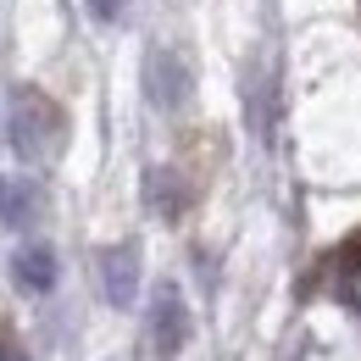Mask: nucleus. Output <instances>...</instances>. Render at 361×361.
I'll use <instances>...</instances> for the list:
<instances>
[{"instance_id":"obj_1","label":"nucleus","mask_w":361,"mask_h":361,"mask_svg":"<svg viewBox=\"0 0 361 361\" xmlns=\"http://www.w3.org/2000/svg\"><path fill=\"white\" fill-rule=\"evenodd\" d=\"M6 139H11V150H17L23 161L45 167V161H56V156H61L67 117H61V106H56L45 90L17 84V90H11V100H6Z\"/></svg>"},{"instance_id":"obj_2","label":"nucleus","mask_w":361,"mask_h":361,"mask_svg":"<svg viewBox=\"0 0 361 361\" xmlns=\"http://www.w3.org/2000/svg\"><path fill=\"white\" fill-rule=\"evenodd\" d=\"M150 345H156V356L173 361L189 345V306H183L178 283H161L156 289V306H150Z\"/></svg>"},{"instance_id":"obj_3","label":"nucleus","mask_w":361,"mask_h":361,"mask_svg":"<svg viewBox=\"0 0 361 361\" xmlns=\"http://www.w3.org/2000/svg\"><path fill=\"white\" fill-rule=\"evenodd\" d=\"M145 94L161 111H183V100H189V67H183L178 50H150V61H145Z\"/></svg>"},{"instance_id":"obj_4","label":"nucleus","mask_w":361,"mask_h":361,"mask_svg":"<svg viewBox=\"0 0 361 361\" xmlns=\"http://www.w3.org/2000/svg\"><path fill=\"white\" fill-rule=\"evenodd\" d=\"M100 289L111 306H134L139 300V245H111L100 256Z\"/></svg>"},{"instance_id":"obj_5","label":"nucleus","mask_w":361,"mask_h":361,"mask_svg":"<svg viewBox=\"0 0 361 361\" xmlns=\"http://www.w3.org/2000/svg\"><path fill=\"white\" fill-rule=\"evenodd\" d=\"M39 212H45V195L34 178H0V223L6 228L23 233L28 223H39Z\"/></svg>"},{"instance_id":"obj_6","label":"nucleus","mask_w":361,"mask_h":361,"mask_svg":"<svg viewBox=\"0 0 361 361\" xmlns=\"http://www.w3.org/2000/svg\"><path fill=\"white\" fill-rule=\"evenodd\" d=\"M11 272H17V283H23L28 295H50V289H56V250H50V245H23V250L11 256Z\"/></svg>"},{"instance_id":"obj_7","label":"nucleus","mask_w":361,"mask_h":361,"mask_svg":"<svg viewBox=\"0 0 361 361\" xmlns=\"http://www.w3.org/2000/svg\"><path fill=\"white\" fill-rule=\"evenodd\" d=\"M145 200H150V212H156V217H167V223H173V217L183 212V183H178V173H173V167L150 173V178H145Z\"/></svg>"},{"instance_id":"obj_8","label":"nucleus","mask_w":361,"mask_h":361,"mask_svg":"<svg viewBox=\"0 0 361 361\" xmlns=\"http://www.w3.org/2000/svg\"><path fill=\"white\" fill-rule=\"evenodd\" d=\"M123 11H128V0H90L94 23H123Z\"/></svg>"},{"instance_id":"obj_9","label":"nucleus","mask_w":361,"mask_h":361,"mask_svg":"<svg viewBox=\"0 0 361 361\" xmlns=\"http://www.w3.org/2000/svg\"><path fill=\"white\" fill-rule=\"evenodd\" d=\"M0 361H28V350H23V345L6 334V339H0Z\"/></svg>"}]
</instances>
